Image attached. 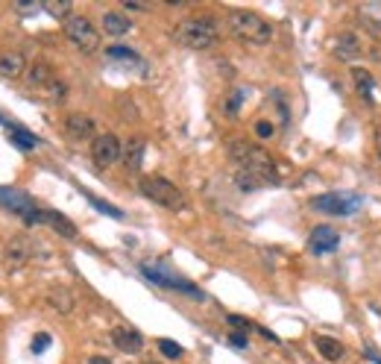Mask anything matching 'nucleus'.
<instances>
[{
    "mask_svg": "<svg viewBox=\"0 0 381 364\" xmlns=\"http://www.w3.org/2000/svg\"><path fill=\"white\" fill-rule=\"evenodd\" d=\"M229 156H232V162L238 164V171L261 179V182H276V162H273V156L264 147L235 139L229 144Z\"/></svg>",
    "mask_w": 381,
    "mask_h": 364,
    "instance_id": "1",
    "label": "nucleus"
},
{
    "mask_svg": "<svg viewBox=\"0 0 381 364\" xmlns=\"http://www.w3.org/2000/svg\"><path fill=\"white\" fill-rule=\"evenodd\" d=\"M226 24H229V33L243 44H255L258 48V44H267L273 38V24L250 9H232Z\"/></svg>",
    "mask_w": 381,
    "mask_h": 364,
    "instance_id": "2",
    "label": "nucleus"
},
{
    "mask_svg": "<svg viewBox=\"0 0 381 364\" xmlns=\"http://www.w3.org/2000/svg\"><path fill=\"white\" fill-rule=\"evenodd\" d=\"M217 24L211 18H185L179 21V27L173 29V38L182 44V48L191 50H206L217 41Z\"/></svg>",
    "mask_w": 381,
    "mask_h": 364,
    "instance_id": "3",
    "label": "nucleus"
},
{
    "mask_svg": "<svg viewBox=\"0 0 381 364\" xmlns=\"http://www.w3.org/2000/svg\"><path fill=\"white\" fill-rule=\"evenodd\" d=\"M141 194L147 197V200L164 206V209H173V211L185 209V197H182V191L164 176H144L141 179Z\"/></svg>",
    "mask_w": 381,
    "mask_h": 364,
    "instance_id": "4",
    "label": "nucleus"
},
{
    "mask_svg": "<svg viewBox=\"0 0 381 364\" xmlns=\"http://www.w3.org/2000/svg\"><path fill=\"white\" fill-rule=\"evenodd\" d=\"M65 36H68L82 53H94V50L100 48L97 27L91 24L88 18H82V15H71V18L65 21Z\"/></svg>",
    "mask_w": 381,
    "mask_h": 364,
    "instance_id": "5",
    "label": "nucleus"
},
{
    "mask_svg": "<svg viewBox=\"0 0 381 364\" xmlns=\"http://www.w3.org/2000/svg\"><path fill=\"white\" fill-rule=\"evenodd\" d=\"M358 206H361V200L355 194H319V197H314L311 200V209L314 211H323V215H338V218H343V215H355L358 211Z\"/></svg>",
    "mask_w": 381,
    "mask_h": 364,
    "instance_id": "6",
    "label": "nucleus"
},
{
    "mask_svg": "<svg viewBox=\"0 0 381 364\" xmlns=\"http://www.w3.org/2000/svg\"><path fill=\"white\" fill-rule=\"evenodd\" d=\"M91 156H94V162L100 168H109V164H115L120 156H124V147H120V141L112 132H103L91 141Z\"/></svg>",
    "mask_w": 381,
    "mask_h": 364,
    "instance_id": "7",
    "label": "nucleus"
},
{
    "mask_svg": "<svg viewBox=\"0 0 381 364\" xmlns=\"http://www.w3.org/2000/svg\"><path fill=\"white\" fill-rule=\"evenodd\" d=\"M24 223H44V226H50V230H56L59 235H65V238H76V226L65 218V215H59V211H48V209H33L29 215H24Z\"/></svg>",
    "mask_w": 381,
    "mask_h": 364,
    "instance_id": "8",
    "label": "nucleus"
},
{
    "mask_svg": "<svg viewBox=\"0 0 381 364\" xmlns=\"http://www.w3.org/2000/svg\"><path fill=\"white\" fill-rule=\"evenodd\" d=\"M338 244H340V235L331 226H317L308 238L311 253H331V250H338Z\"/></svg>",
    "mask_w": 381,
    "mask_h": 364,
    "instance_id": "9",
    "label": "nucleus"
},
{
    "mask_svg": "<svg viewBox=\"0 0 381 364\" xmlns=\"http://www.w3.org/2000/svg\"><path fill=\"white\" fill-rule=\"evenodd\" d=\"M65 132H68V139L73 141H85L94 135V118H88V115H68L65 118Z\"/></svg>",
    "mask_w": 381,
    "mask_h": 364,
    "instance_id": "10",
    "label": "nucleus"
},
{
    "mask_svg": "<svg viewBox=\"0 0 381 364\" xmlns=\"http://www.w3.org/2000/svg\"><path fill=\"white\" fill-rule=\"evenodd\" d=\"M358 21H361V27L367 29L370 36L381 38V0H375V4H364V6H358Z\"/></svg>",
    "mask_w": 381,
    "mask_h": 364,
    "instance_id": "11",
    "label": "nucleus"
},
{
    "mask_svg": "<svg viewBox=\"0 0 381 364\" xmlns=\"http://www.w3.org/2000/svg\"><path fill=\"white\" fill-rule=\"evenodd\" d=\"M141 270H144V276H147V279H152L156 285H164V288H182V291H188V294H196L188 282H182V279L171 276V273H167L164 267H159V265H144Z\"/></svg>",
    "mask_w": 381,
    "mask_h": 364,
    "instance_id": "12",
    "label": "nucleus"
},
{
    "mask_svg": "<svg viewBox=\"0 0 381 364\" xmlns=\"http://www.w3.org/2000/svg\"><path fill=\"white\" fill-rule=\"evenodd\" d=\"M112 341L117 350H124V353H138L141 346H144V338H141V332H135L129 326H117L112 332Z\"/></svg>",
    "mask_w": 381,
    "mask_h": 364,
    "instance_id": "13",
    "label": "nucleus"
},
{
    "mask_svg": "<svg viewBox=\"0 0 381 364\" xmlns=\"http://www.w3.org/2000/svg\"><path fill=\"white\" fill-rule=\"evenodd\" d=\"M0 206H6L9 211H18L21 218L33 211V200L21 191H15V188H0Z\"/></svg>",
    "mask_w": 381,
    "mask_h": 364,
    "instance_id": "14",
    "label": "nucleus"
},
{
    "mask_svg": "<svg viewBox=\"0 0 381 364\" xmlns=\"http://www.w3.org/2000/svg\"><path fill=\"white\" fill-rule=\"evenodd\" d=\"M29 259H33V250H29L27 238H12L6 244V265L9 267H24Z\"/></svg>",
    "mask_w": 381,
    "mask_h": 364,
    "instance_id": "15",
    "label": "nucleus"
},
{
    "mask_svg": "<svg viewBox=\"0 0 381 364\" xmlns=\"http://www.w3.org/2000/svg\"><path fill=\"white\" fill-rule=\"evenodd\" d=\"M24 71H27V59H24L18 50H12V53H3V56H0V77H6V80H18Z\"/></svg>",
    "mask_w": 381,
    "mask_h": 364,
    "instance_id": "16",
    "label": "nucleus"
},
{
    "mask_svg": "<svg viewBox=\"0 0 381 364\" xmlns=\"http://www.w3.org/2000/svg\"><path fill=\"white\" fill-rule=\"evenodd\" d=\"M314 346L319 350V356H323L326 361H340L346 356V346L338 341V338H329V335H317L314 338Z\"/></svg>",
    "mask_w": 381,
    "mask_h": 364,
    "instance_id": "17",
    "label": "nucleus"
},
{
    "mask_svg": "<svg viewBox=\"0 0 381 364\" xmlns=\"http://www.w3.org/2000/svg\"><path fill=\"white\" fill-rule=\"evenodd\" d=\"M27 80H29V85H33V88H41V91H48V88H50V85L56 83V74H53V68H50V65H44V62H36L33 68H29Z\"/></svg>",
    "mask_w": 381,
    "mask_h": 364,
    "instance_id": "18",
    "label": "nucleus"
},
{
    "mask_svg": "<svg viewBox=\"0 0 381 364\" xmlns=\"http://www.w3.org/2000/svg\"><path fill=\"white\" fill-rule=\"evenodd\" d=\"M144 150H147L144 139H129V141H127L124 156H120V159L127 162V168H129V171H138V168H141V162H144Z\"/></svg>",
    "mask_w": 381,
    "mask_h": 364,
    "instance_id": "19",
    "label": "nucleus"
},
{
    "mask_svg": "<svg viewBox=\"0 0 381 364\" xmlns=\"http://www.w3.org/2000/svg\"><path fill=\"white\" fill-rule=\"evenodd\" d=\"M129 27H132V21L127 18V15H120V12H106L103 15V29L109 36H124V33H129Z\"/></svg>",
    "mask_w": 381,
    "mask_h": 364,
    "instance_id": "20",
    "label": "nucleus"
},
{
    "mask_svg": "<svg viewBox=\"0 0 381 364\" xmlns=\"http://www.w3.org/2000/svg\"><path fill=\"white\" fill-rule=\"evenodd\" d=\"M48 302H50V309H56L59 314L73 312V294L68 291V288H53V291H48Z\"/></svg>",
    "mask_w": 381,
    "mask_h": 364,
    "instance_id": "21",
    "label": "nucleus"
},
{
    "mask_svg": "<svg viewBox=\"0 0 381 364\" xmlns=\"http://www.w3.org/2000/svg\"><path fill=\"white\" fill-rule=\"evenodd\" d=\"M334 53H338V59H346V62H349V59H358L361 56V41L352 33H343L338 38V50H334Z\"/></svg>",
    "mask_w": 381,
    "mask_h": 364,
    "instance_id": "22",
    "label": "nucleus"
},
{
    "mask_svg": "<svg viewBox=\"0 0 381 364\" xmlns=\"http://www.w3.org/2000/svg\"><path fill=\"white\" fill-rule=\"evenodd\" d=\"M9 135L15 139V144L24 147V150H36V147H38V139H36V135L27 132V130H21V127H9Z\"/></svg>",
    "mask_w": 381,
    "mask_h": 364,
    "instance_id": "23",
    "label": "nucleus"
},
{
    "mask_svg": "<svg viewBox=\"0 0 381 364\" xmlns=\"http://www.w3.org/2000/svg\"><path fill=\"white\" fill-rule=\"evenodd\" d=\"M44 12L53 18H71V0H44Z\"/></svg>",
    "mask_w": 381,
    "mask_h": 364,
    "instance_id": "24",
    "label": "nucleus"
},
{
    "mask_svg": "<svg viewBox=\"0 0 381 364\" xmlns=\"http://www.w3.org/2000/svg\"><path fill=\"white\" fill-rule=\"evenodd\" d=\"M352 77H355V85H358V91H361V97L370 100V91H373V77H370V71L352 68Z\"/></svg>",
    "mask_w": 381,
    "mask_h": 364,
    "instance_id": "25",
    "label": "nucleus"
},
{
    "mask_svg": "<svg viewBox=\"0 0 381 364\" xmlns=\"http://www.w3.org/2000/svg\"><path fill=\"white\" fill-rule=\"evenodd\" d=\"M85 197H88V203H91V206H94V209H100V211H103V215H109V218H117V220L124 218V211H120V209H115V206H109V203H103V200H97L94 194H85Z\"/></svg>",
    "mask_w": 381,
    "mask_h": 364,
    "instance_id": "26",
    "label": "nucleus"
},
{
    "mask_svg": "<svg viewBox=\"0 0 381 364\" xmlns=\"http://www.w3.org/2000/svg\"><path fill=\"white\" fill-rule=\"evenodd\" d=\"M106 53H109V59H127V62H138V53L124 48V44H115V48H109Z\"/></svg>",
    "mask_w": 381,
    "mask_h": 364,
    "instance_id": "27",
    "label": "nucleus"
},
{
    "mask_svg": "<svg viewBox=\"0 0 381 364\" xmlns=\"http://www.w3.org/2000/svg\"><path fill=\"white\" fill-rule=\"evenodd\" d=\"M235 182L240 186V191H255L258 186H264L261 179H255V176H250V174H243V171H238L235 174Z\"/></svg>",
    "mask_w": 381,
    "mask_h": 364,
    "instance_id": "28",
    "label": "nucleus"
},
{
    "mask_svg": "<svg viewBox=\"0 0 381 364\" xmlns=\"http://www.w3.org/2000/svg\"><path fill=\"white\" fill-rule=\"evenodd\" d=\"M159 350H161L167 358H182V346H179L176 341H171V338H161V341H159Z\"/></svg>",
    "mask_w": 381,
    "mask_h": 364,
    "instance_id": "29",
    "label": "nucleus"
},
{
    "mask_svg": "<svg viewBox=\"0 0 381 364\" xmlns=\"http://www.w3.org/2000/svg\"><path fill=\"white\" fill-rule=\"evenodd\" d=\"M65 94H68V85H65V83H59V80L48 88V97H50V100H56V103H62V100H65Z\"/></svg>",
    "mask_w": 381,
    "mask_h": 364,
    "instance_id": "30",
    "label": "nucleus"
},
{
    "mask_svg": "<svg viewBox=\"0 0 381 364\" xmlns=\"http://www.w3.org/2000/svg\"><path fill=\"white\" fill-rule=\"evenodd\" d=\"M240 100H243V91H232V94H229V100H226V115H238Z\"/></svg>",
    "mask_w": 381,
    "mask_h": 364,
    "instance_id": "31",
    "label": "nucleus"
},
{
    "mask_svg": "<svg viewBox=\"0 0 381 364\" xmlns=\"http://www.w3.org/2000/svg\"><path fill=\"white\" fill-rule=\"evenodd\" d=\"M48 346H50V335H44L41 332V335L33 338V353H41V350H48Z\"/></svg>",
    "mask_w": 381,
    "mask_h": 364,
    "instance_id": "32",
    "label": "nucleus"
},
{
    "mask_svg": "<svg viewBox=\"0 0 381 364\" xmlns=\"http://www.w3.org/2000/svg\"><path fill=\"white\" fill-rule=\"evenodd\" d=\"M229 323H232V326H240L243 332H250V329H255L250 321H247V317H240V314H232V317H229Z\"/></svg>",
    "mask_w": 381,
    "mask_h": 364,
    "instance_id": "33",
    "label": "nucleus"
},
{
    "mask_svg": "<svg viewBox=\"0 0 381 364\" xmlns=\"http://www.w3.org/2000/svg\"><path fill=\"white\" fill-rule=\"evenodd\" d=\"M255 132H258V135H261V139H270V135H273V127L267 124V120H261V124H258V127H255Z\"/></svg>",
    "mask_w": 381,
    "mask_h": 364,
    "instance_id": "34",
    "label": "nucleus"
},
{
    "mask_svg": "<svg viewBox=\"0 0 381 364\" xmlns=\"http://www.w3.org/2000/svg\"><path fill=\"white\" fill-rule=\"evenodd\" d=\"M229 341H232V346H247V335H240V332H235V335H229Z\"/></svg>",
    "mask_w": 381,
    "mask_h": 364,
    "instance_id": "35",
    "label": "nucleus"
},
{
    "mask_svg": "<svg viewBox=\"0 0 381 364\" xmlns=\"http://www.w3.org/2000/svg\"><path fill=\"white\" fill-rule=\"evenodd\" d=\"M88 364H112V361L103 358V356H94V358H88Z\"/></svg>",
    "mask_w": 381,
    "mask_h": 364,
    "instance_id": "36",
    "label": "nucleus"
},
{
    "mask_svg": "<svg viewBox=\"0 0 381 364\" xmlns=\"http://www.w3.org/2000/svg\"><path fill=\"white\" fill-rule=\"evenodd\" d=\"M18 9H21V12H36L38 6H36V4H18Z\"/></svg>",
    "mask_w": 381,
    "mask_h": 364,
    "instance_id": "37",
    "label": "nucleus"
},
{
    "mask_svg": "<svg viewBox=\"0 0 381 364\" xmlns=\"http://www.w3.org/2000/svg\"><path fill=\"white\" fill-rule=\"evenodd\" d=\"M375 150H378V159H381V130L375 132Z\"/></svg>",
    "mask_w": 381,
    "mask_h": 364,
    "instance_id": "38",
    "label": "nucleus"
}]
</instances>
